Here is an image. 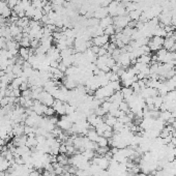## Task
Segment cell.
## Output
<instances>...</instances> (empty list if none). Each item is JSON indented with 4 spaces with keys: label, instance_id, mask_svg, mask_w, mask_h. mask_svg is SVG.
Segmentation results:
<instances>
[{
    "label": "cell",
    "instance_id": "obj_37",
    "mask_svg": "<svg viewBox=\"0 0 176 176\" xmlns=\"http://www.w3.org/2000/svg\"><path fill=\"white\" fill-rule=\"evenodd\" d=\"M115 1H117V2H119V3H120V2H122L123 0H115Z\"/></svg>",
    "mask_w": 176,
    "mask_h": 176
},
{
    "label": "cell",
    "instance_id": "obj_14",
    "mask_svg": "<svg viewBox=\"0 0 176 176\" xmlns=\"http://www.w3.org/2000/svg\"><path fill=\"white\" fill-rule=\"evenodd\" d=\"M151 61H152V56H151L150 53L148 54H144L140 57L137 58V62H140V63H144V64H150Z\"/></svg>",
    "mask_w": 176,
    "mask_h": 176
},
{
    "label": "cell",
    "instance_id": "obj_3",
    "mask_svg": "<svg viewBox=\"0 0 176 176\" xmlns=\"http://www.w3.org/2000/svg\"><path fill=\"white\" fill-rule=\"evenodd\" d=\"M57 125L59 129H61L62 131H67L73 127V122H71L70 117H68V115H63L61 116V118L58 120Z\"/></svg>",
    "mask_w": 176,
    "mask_h": 176
},
{
    "label": "cell",
    "instance_id": "obj_9",
    "mask_svg": "<svg viewBox=\"0 0 176 176\" xmlns=\"http://www.w3.org/2000/svg\"><path fill=\"white\" fill-rule=\"evenodd\" d=\"M26 141H27V136L26 135H22V136H16L14 137L13 139V144L18 147V146H23L26 145Z\"/></svg>",
    "mask_w": 176,
    "mask_h": 176
},
{
    "label": "cell",
    "instance_id": "obj_34",
    "mask_svg": "<svg viewBox=\"0 0 176 176\" xmlns=\"http://www.w3.org/2000/svg\"><path fill=\"white\" fill-rule=\"evenodd\" d=\"M145 105L146 106H152L153 105V97H147L145 98Z\"/></svg>",
    "mask_w": 176,
    "mask_h": 176
},
{
    "label": "cell",
    "instance_id": "obj_31",
    "mask_svg": "<svg viewBox=\"0 0 176 176\" xmlns=\"http://www.w3.org/2000/svg\"><path fill=\"white\" fill-rule=\"evenodd\" d=\"M55 115V110L53 109V107H48L46 112H45V116L46 117H51V116Z\"/></svg>",
    "mask_w": 176,
    "mask_h": 176
},
{
    "label": "cell",
    "instance_id": "obj_27",
    "mask_svg": "<svg viewBox=\"0 0 176 176\" xmlns=\"http://www.w3.org/2000/svg\"><path fill=\"white\" fill-rule=\"evenodd\" d=\"M109 85L111 86V87L113 88V90L114 91H119L121 89V82L120 81H114V82H110Z\"/></svg>",
    "mask_w": 176,
    "mask_h": 176
},
{
    "label": "cell",
    "instance_id": "obj_30",
    "mask_svg": "<svg viewBox=\"0 0 176 176\" xmlns=\"http://www.w3.org/2000/svg\"><path fill=\"white\" fill-rule=\"evenodd\" d=\"M134 30H135V28H131V27H129V26H127L125 28L122 29V33H123L124 35H127V36L131 37L134 33Z\"/></svg>",
    "mask_w": 176,
    "mask_h": 176
},
{
    "label": "cell",
    "instance_id": "obj_19",
    "mask_svg": "<svg viewBox=\"0 0 176 176\" xmlns=\"http://www.w3.org/2000/svg\"><path fill=\"white\" fill-rule=\"evenodd\" d=\"M10 29H11V33L13 37H16L17 35L22 33V28H20L17 24H11L10 26Z\"/></svg>",
    "mask_w": 176,
    "mask_h": 176
},
{
    "label": "cell",
    "instance_id": "obj_21",
    "mask_svg": "<svg viewBox=\"0 0 176 176\" xmlns=\"http://www.w3.org/2000/svg\"><path fill=\"white\" fill-rule=\"evenodd\" d=\"M82 154H83V157H85L86 160H88L89 162H90V161L93 159V157L97 156V153H95V151L94 150H91V149H86V150H84V151H82L81 152Z\"/></svg>",
    "mask_w": 176,
    "mask_h": 176
},
{
    "label": "cell",
    "instance_id": "obj_5",
    "mask_svg": "<svg viewBox=\"0 0 176 176\" xmlns=\"http://www.w3.org/2000/svg\"><path fill=\"white\" fill-rule=\"evenodd\" d=\"M52 107H53V109L55 110L56 114H58L60 116L67 115L65 114V103L61 102V101H59V100H55Z\"/></svg>",
    "mask_w": 176,
    "mask_h": 176
},
{
    "label": "cell",
    "instance_id": "obj_11",
    "mask_svg": "<svg viewBox=\"0 0 176 176\" xmlns=\"http://www.w3.org/2000/svg\"><path fill=\"white\" fill-rule=\"evenodd\" d=\"M11 168V162L7 161L5 157L2 156H0V172H4L8 171Z\"/></svg>",
    "mask_w": 176,
    "mask_h": 176
},
{
    "label": "cell",
    "instance_id": "obj_33",
    "mask_svg": "<svg viewBox=\"0 0 176 176\" xmlns=\"http://www.w3.org/2000/svg\"><path fill=\"white\" fill-rule=\"evenodd\" d=\"M59 153H65L67 154V145L64 143H61L60 147H59Z\"/></svg>",
    "mask_w": 176,
    "mask_h": 176
},
{
    "label": "cell",
    "instance_id": "obj_29",
    "mask_svg": "<svg viewBox=\"0 0 176 176\" xmlns=\"http://www.w3.org/2000/svg\"><path fill=\"white\" fill-rule=\"evenodd\" d=\"M20 4L22 5L24 11H26L32 5V1L31 0H20Z\"/></svg>",
    "mask_w": 176,
    "mask_h": 176
},
{
    "label": "cell",
    "instance_id": "obj_18",
    "mask_svg": "<svg viewBox=\"0 0 176 176\" xmlns=\"http://www.w3.org/2000/svg\"><path fill=\"white\" fill-rule=\"evenodd\" d=\"M112 24H113V18L110 17V16H107V17L104 18V19L100 20V26L104 29H105L106 27H108V26H110V25H112Z\"/></svg>",
    "mask_w": 176,
    "mask_h": 176
},
{
    "label": "cell",
    "instance_id": "obj_39",
    "mask_svg": "<svg viewBox=\"0 0 176 176\" xmlns=\"http://www.w3.org/2000/svg\"><path fill=\"white\" fill-rule=\"evenodd\" d=\"M47 1H48V2H51V1H52V0H47Z\"/></svg>",
    "mask_w": 176,
    "mask_h": 176
},
{
    "label": "cell",
    "instance_id": "obj_32",
    "mask_svg": "<svg viewBox=\"0 0 176 176\" xmlns=\"http://www.w3.org/2000/svg\"><path fill=\"white\" fill-rule=\"evenodd\" d=\"M19 1H20V0H8V2H7L8 7L13 10V8L16 6L18 3H19Z\"/></svg>",
    "mask_w": 176,
    "mask_h": 176
},
{
    "label": "cell",
    "instance_id": "obj_35",
    "mask_svg": "<svg viewBox=\"0 0 176 176\" xmlns=\"http://www.w3.org/2000/svg\"><path fill=\"white\" fill-rule=\"evenodd\" d=\"M6 5H7V3H5V2H3V1H1V0H0V11L3 10V8L6 6Z\"/></svg>",
    "mask_w": 176,
    "mask_h": 176
},
{
    "label": "cell",
    "instance_id": "obj_6",
    "mask_svg": "<svg viewBox=\"0 0 176 176\" xmlns=\"http://www.w3.org/2000/svg\"><path fill=\"white\" fill-rule=\"evenodd\" d=\"M48 108V106L44 105V104H41L40 101H34L33 103V106H32V111L36 113L37 115H45V112H46V110Z\"/></svg>",
    "mask_w": 176,
    "mask_h": 176
},
{
    "label": "cell",
    "instance_id": "obj_36",
    "mask_svg": "<svg viewBox=\"0 0 176 176\" xmlns=\"http://www.w3.org/2000/svg\"><path fill=\"white\" fill-rule=\"evenodd\" d=\"M3 148H4V146H0V153L3 151Z\"/></svg>",
    "mask_w": 176,
    "mask_h": 176
},
{
    "label": "cell",
    "instance_id": "obj_15",
    "mask_svg": "<svg viewBox=\"0 0 176 176\" xmlns=\"http://www.w3.org/2000/svg\"><path fill=\"white\" fill-rule=\"evenodd\" d=\"M26 146H28L29 148H35L37 146V141H36V136L31 135L27 136V141H26Z\"/></svg>",
    "mask_w": 176,
    "mask_h": 176
},
{
    "label": "cell",
    "instance_id": "obj_16",
    "mask_svg": "<svg viewBox=\"0 0 176 176\" xmlns=\"http://www.w3.org/2000/svg\"><path fill=\"white\" fill-rule=\"evenodd\" d=\"M57 163L60 164L61 166H65L70 164V157L65 153H59L57 156Z\"/></svg>",
    "mask_w": 176,
    "mask_h": 176
},
{
    "label": "cell",
    "instance_id": "obj_38",
    "mask_svg": "<svg viewBox=\"0 0 176 176\" xmlns=\"http://www.w3.org/2000/svg\"><path fill=\"white\" fill-rule=\"evenodd\" d=\"M1 1H3V2H5V3H7V2H8V0H1Z\"/></svg>",
    "mask_w": 176,
    "mask_h": 176
},
{
    "label": "cell",
    "instance_id": "obj_13",
    "mask_svg": "<svg viewBox=\"0 0 176 176\" xmlns=\"http://www.w3.org/2000/svg\"><path fill=\"white\" fill-rule=\"evenodd\" d=\"M103 118H104V122H105L107 125L111 127H114V124L117 122V118L114 117V116H112L111 114H109V113H107V114L104 116Z\"/></svg>",
    "mask_w": 176,
    "mask_h": 176
},
{
    "label": "cell",
    "instance_id": "obj_25",
    "mask_svg": "<svg viewBox=\"0 0 176 176\" xmlns=\"http://www.w3.org/2000/svg\"><path fill=\"white\" fill-rule=\"evenodd\" d=\"M97 144L98 147H107V146L109 145V139H107L103 136H100Z\"/></svg>",
    "mask_w": 176,
    "mask_h": 176
},
{
    "label": "cell",
    "instance_id": "obj_28",
    "mask_svg": "<svg viewBox=\"0 0 176 176\" xmlns=\"http://www.w3.org/2000/svg\"><path fill=\"white\" fill-rule=\"evenodd\" d=\"M119 110L122 112H124V113H127L130 111V106H129V104H127L125 101H123V102H121L120 103V105H119Z\"/></svg>",
    "mask_w": 176,
    "mask_h": 176
},
{
    "label": "cell",
    "instance_id": "obj_40",
    "mask_svg": "<svg viewBox=\"0 0 176 176\" xmlns=\"http://www.w3.org/2000/svg\"><path fill=\"white\" fill-rule=\"evenodd\" d=\"M31 1H33V0H31Z\"/></svg>",
    "mask_w": 176,
    "mask_h": 176
},
{
    "label": "cell",
    "instance_id": "obj_17",
    "mask_svg": "<svg viewBox=\"0 0 176 176\" xmlns=\"http://www.w3.org/2000/svg\"><path fill=\"white\" fill-rule=\"evenodd\" d=\"M120 91L122 95H123L124 101H127L134 94V90L132 89V87H121Z\"/></svg>",
    "mask_w": 176,
    "mask_h": 176
},
{
    "label": "cell",
    "instance_id": "obj_12",
    "mask_svg": "<svg viewBox=\"0 0 176 176\" xmlns=\"http://www.w3.org/2000/svg\"><path fill=\"white\" fill-rule=\"evenodd\" d=\"M118 6H119V2L115 1V0L108 5L107 8H108V13L110 17H113V18L116 17V11H117Z\"/></svg>",
    "mask_w": 176,
    "mask_h": 176
},
{
    "label": "cell",
    "instance_id": "obj_7",
    "mask_svg": "<svg viewBox=\"0 0 176 176\" xmlns=\"http://www.w3.org/2000/svg\"><path fill=\"white\" fill-rule=\"evenodd\" d=\"M107 16H109L108 8L104 7V6H98L97 10H95L94 15H93V17L95 18V19H97V20L104 19V18L107 17Z\"/></svg>",
    "mask_w": 176,
    "mask_h": 176
},
{
    "label": "cell",
    "instance_id": "obj_2",
    "mask_svg": "<svg viewBox=\"0 0 176 176\" xmlns=\"http://www.w3.org/2000/svg\"><path fill=\"white\" fill-rule=\"evenodd\" d=\"M38 101H40L41 104H44V105H46L48 107H52L53 104H54L55 98L51 93H49V92L46 91V90H43L40 94V98H38Z\"/></svg>",
    "mask_w": 176,
    "mask_h": 176
},
{
    "label": "cell",
    "instance_id": "obj_24",
    "mask_svg": "<svg viewBox=\"0 0 176 176\" xmlns=\"http://www.w3.org/2000/svg\"><path fill=\"white\" fill-rule=\"evenodd\" d=\"M171 117H172V112L169 111V110H167V111L160 112V118L162 119V120L165 121V122L168 121Z\"/></svg>",
    "mask_w": 176,
    "mask_h": 176
},
{
    "label": "cell",
    "instance_id": "obj_1",
    "mask_svg": "<svg viewBox=\"0 0 176 176\" xmlns=\"http://www.w3.org/2000/svg\"><path fill=\"white\" fill-rule=\"evenodd\" d=\"M164 41L165 37H160V36H152L151 38H149V41L147 44V46L149 47L151 52H157L159 50H161L163 48Z\"/></svg>",
    "mask_w": 176,
    "mask_h": 176
},
{
    "label": "cell",
    "instance_id": "obj_4",
    "mask_svg": "<svg viewBox=\"0 0 176 176\" xmlns=\"http://www.w3.org/2000/svg\"><path fill=\"white\" fill-rule=\"evenodd\" d=\"M110 41V36L109 35L103 34V35H98V36H95L92 38V43H93V46L97 47H104L105 45H107Z\"/></svg>",
    "mask_w": 176,
    "mask_h": 176
},
{
    "label": "cell",
    "instance_id": "obj_23",
    "mask_svg": "<svg viewBox=\"0 0 176 176\" xmlns=\"http://www.w3.org/2000/svg\"><path fill=\"white\" fill-rule=\"evenodd\" d=\"M29 22H30V19H28L27 17H24V18L19 19V21L17 22V25L19 26L20 28L24 29L25 27H28L29 26Z\"/></svg>",
    "mask_w": 176,
    "mask_h": 176
},
{
    "label": "cell",
    "instance_id": "obj_8",
    "mask_svg": "<svg viewBox=\"0 0 176 176\" xmlns=\"http://www.w3.org/2000/svg\"><path fill=\"white\" fill-rule=\"evenodd\" d=\"M86 137H87L90 141L97 143L98 138H100V135L97 134V130H95L93 127H91V125H90V127H89L88 131H87V134H86Z\"/></svg>",
    "mask_w": 176,
    "mask_h": 176
},
{
    "label": "cell",
    "instance_id": "obj_22",
    "mask_svg": "<svg viewBox=\"0 0 176 176\" xmlns=\"http://www.w3.org/2000/svg\"><path fill=\"white\" fill-rule=\"evenodd\" d=\"M141 14H142V11L140 10H135V11H130V13L127 14V16L130 17V19L132 21H139Z\"/></svg>",
    "mask_w": 176,
    "mask_h": 176
},
{
    "label": "cell",
    "instance_id": "obj_26",
    "mask_svg": "<svg viewBox=\"0 0 176 176\" xmlns=\"http://www.w3.org/2000/svg\"><path fill=\"white\" fill-rule=\"evenodd\" d=\"M104 32H105L106 35H109L110 37L113 36V35H115V27L114 25H110L108 26V27H106L105 29H104Z\"/></svg>",
    "mask_w": 176,
    "mask_h": 176
},
{
    "label": "cell",
    "instance_id": "obj_10",
    "mask_svg": "<svg viewBox=\"0 0 176 176\" xmlns=\"http://www.w3.org/2000/svg\"><path fill=\"white\" fill-rule=\"evenodd\" d=\"M24 127H25V124L22 123H15L13 125V136H22L24 135Z\"/></svg>",
    "mask_w": 176,
    "mask_h": 176
},
{
    "label": "cell",
    "instance_id": "obj_20",
    "mask_svg": "<svg viewBox=\"0 0 176 176\" xmlns=\"http://www.w3.org/2000/svg\"><path fill=\"white\" fill-rule=\"evenodd\" d=\"M164 104V97H162V95H157V97H153V106L154 108L160 110L161 106H162Z\"/></svg>",
    "mask_w": 176,
    "mask_h": 176
}]
</instances>
